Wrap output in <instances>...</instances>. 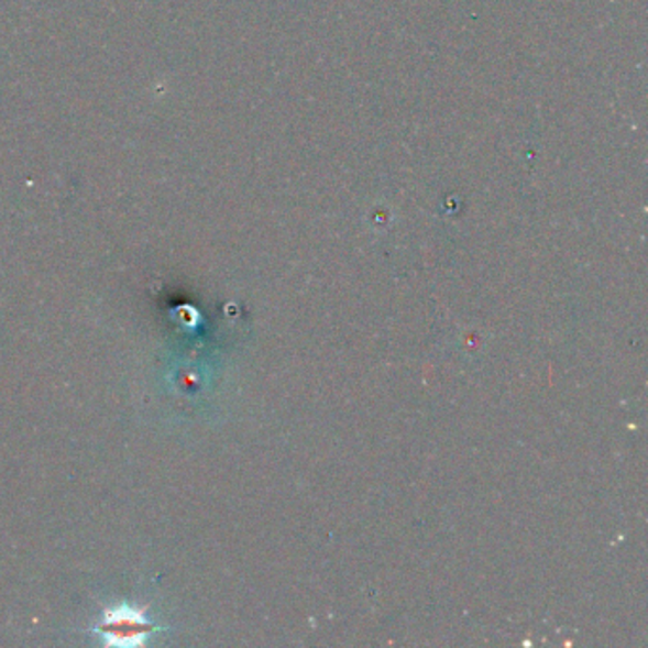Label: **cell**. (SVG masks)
Here are the masks:
<instances>
[{"instance_id":"obj_1","label":"cell","mask_w":648,"mask_h":648,"mask_svg":"<svg viewBox=\"0 0 648 648\" xmlns=\"http://www.w3.org/2000/svg\"><path fill=\"white\" fill-rule=\"evenodd\" d=\"M96 631L103 637L107 645L135 647V645H143L146 637L156 631V627L146 620L140 611L120 605L105 613L103 622Z\"/></svg>"}]
</instances>
